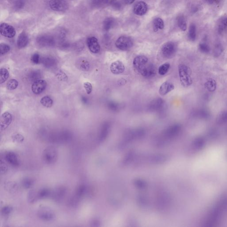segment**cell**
Returning a JSON list of instances; mask_svg holds the SVG:
<instances>
[{
  "label": "cell",
  "instance_id": "obj_1",
  "mask_svg": "<svg viewBox=\"0 0 227 227\" xmlns=\"http://www.w3.org/2000/svg\"><path fill=\"white\" fill-rule=\"evenodd\" d=\"M179 77L181 85L184 87H188L192 84L191 69L185 65H179L178 67Z\"/></svg>",
  "mask_w": 227,
  "mask_h": 227
},
{
  "label": "cell",
  "instance_id": "obj_2",
  "mask_svg": "<svg viewBox=\"0 0 227 227\" xmlns=\"http://www.w3.org/2000/svg\"><path fill=\"white\" fill-rule=\"evenodd\" d=\"M58 157V153L57 150L52 146L47 147L43 152V160L46 164L51 165L56 163Z\"/></svg>",
  "mask_w": 227,
  "mask_h": 227
},
{
  "label": "cell",
  "instance_id": "obj_3",
  "mask_svg": "<svg viewBox=\"0 0 227 227\" xmlns=\"http://www.w3.org/2000/svg\"><path fill=\"white\" fill-rule=\"evenodd\" d=\"M37 216L39 219L45 221H51L55 219L56 215L52 210L46 207H43L38 209Z\"/></svg>",
  "mask_w": 227,
  "mask_h": 227
},
{
  "label": "cell",
  "instance_id": "obj_4",
  "mask_svg": "<svg viewBox=\"0 0 227 227\" xmlns=\"http://www.w3.org/2000/svg\"><path fill=\"white\" fill-rule=\"evenodd\" d=\"M115 45L118 49L122 51H126L130 49L133 45L132 39L127 36L119 37L115 42Z\"/></svg>",
  "mask_w": 227,
  "mask_h": 227
},
{
  "label": "cell",
  "instance_id": "obj_5",
  "mask_svg": "<svg viewBox=\"0 0 227 227\" xmlns=\"http://www.w3.org/2000/svg\"><path fill=\"white\" fill-rule=\"evenodd\" d=\"M177 50V46L174 42H168L163 45L162 48V55L166 58H171L174 56Z\"/></svg>",
  "mask_w": 227,
  "mask_h": 227
},
{
  "label": "cell",
  "instance_id": "obj_6",
  "mask_svg": "<svg viewBox=\"0 0 227 227\" xmlns=\"http://www.w3.org/2000/svg\"><path fill=\"white\" fill-rule=\"evenodd\" d=\"M66 193L67 188L64 186H59L52 191L51 197L54 201L59 202L64 199Z\"/></svg>",
  "mask_w": 227,
  "mask_h": 227
},
{
  "label": "cell",
  "instance_id": "obj_7",
  "mask_svg": "<svg viewBox=\"0 0 227 227\" xmlns=\"http://www.w3.org/2000/svg\"><path fill=\"white\" fill-rule=\"evenodd\" d=\"M138 72L144 77L151 78L155 76L156 68L153 64L148 63Z\"/></svg>",
  "mask_w": 227,
  "mask_h": 227
},
{
  "label": "cell",
  "instance_id": "obj_8",
  "mask_svg": "<svg viewBox=\"0 0 227 227\" xmlns=\"http://www.w3.org/2000/svg\"><path fill=\"white\" fill-rule=\"evenodd\" d=\"M49 4L51 9L55 11H65L68 8L67 2L65 0H50Z\"/></svg>",
  "mask_w": 227,
  "mask_h": 227
},
{
  "label": "cell",
  "instance_id": "obj_9",
  "mask_svg": "<svg viewBox=\"0 0 227 227\" xmlns=\"http://www.w3.org/2000/svg\"><path fill=\"white\" fill-rule=\"evenodd\" d=\"M0 32L1 35L8 38H13L16 33V30L13 26L6 23L1 24Z\"/></svg>",
  "mask_w": 227,
  "mask_h": 227
},
{
  "label": "cell",
  "instance_id": "obj_10",
  "mask_svg": "<svg viewBox=\"0 0 227 227\" xmlns=\"http://www.w3.org/2000/svg\"><path fill=\"white\" fill-rule=\"evenodd\" d=\"M87 44L90 51L92 53H99L100 50V46L96 37L92 36L87 40Z\"/></svg>",
  "mask_w": 227,
  "mask_h": 227
},
{
  "label": "cell",
  "instance_id": "obj_11",
  "mask_svg": "<svg viewBox=\"0 0 227 227\" xmlns=\"http://www.w3.org/2000/svg\"><path fill=\"white\" fill-rule=\"evenodd\" d=\"M37 42L39 45L42 47L53 46L55 43L53 37L49 35H41L37 39Z\"/></svg>",
  "mask_w": 227,
  "mask_h": 227
},
{
  "label": "cell",
  "instance_id": "obj_12",
  "mask_svg": "<svg viewBox=\"0 0 227 227\" xmlns=\"http://www.w3.org/2000/svg\"><path fill=\"white\" fill-rule=\"evenodd\" d=\"M47 87V82L44 80L36 81L33 83L32 85V90L33 93L39 95L42 93Z\"/></svg>",
  "mask_w": 227,
  "mask_h": 227
},
{
  "label": "cell",
  "instance_id": "obj_13",
  "mask_svg": "<svg viewBox=\"0 0 227 227\" xmlns=\"http://www.w3.org/2000/svg\"><path fill=\"white\" fill-rule=\"evenodd\" d=\"M148 63V59L144 56H138L136 57L133 61V65L138 72Z\"/></svg>",
  "mask_w": 227,
  "mask_h": 227
},
{
  "label": "cell",
  "instance_id": "obj_14",
  "mask_svg": "<svg viewBox=\"0 0 227 227\" xmlns=\"http://www.w3.org/2000/svg\"><path fill=\"white\" fill-rule=\"evenodd\" d=\"M12 114L8 112H6L1 115L0 119L1 129L2 130H5L11 124L12 121Z\"/></svg>",
  "mask_w": 227,
  "mask_h": 227
},
{
  "label": "cell",
  "instance_id": "obj_15",
  "mask_svg": "<svg viewBox=\"0 0 227 227\" xmlns=\"http://www.w3.org/2000/svg\"><path fill=\"white\" fill-rule=\"evenodd\" d=\"M148 10V6L144 2H139L135 5L134 8V12L136 15L143 16L147 13Z\"/></svg>",
  "mask_w": 227,
  "mask_h": 227
},
{
  "label": "cell",
  "instance_id": "obj_16",
  "mask_svg": "<svg viewBox=\"0 0 227 227\" xmlns=\"http://www.w3.org/2000/svg\"><path fill=\"white\" fill-rule=\"evenodd\" d=\"M110 69L111 72L114 74H120L124 72V65L120 61H116L111 64Z\"/></svg>",
  "mask_w": 227,
  "mask_h": 227
},
{
  "label": "cell",
  "instance_id": "obj_17",
  "mask_svg": "<svg viewBox=\"0 0 227 227\" xmlns=\"http://www.w3.org/2000/svg\"><path fill=\"white\" fill-rule=\"evenodd\" d=\"M5 159L7 163L14 167H18L20 164L17 155L13 152H7L5 156Z\"/></svg>",
  "mask_w": 227,
  "mask_h": 227
},
{
  "label": "cell",
  "instance_id": "obj_18",
  "mask_svg": "<svg viewBox=\"0 0 227 227\" xmlns=\"http://www.w3.org/2000/svg\"><path fill=\"white\" fill-rule=\"evenodd\" d=\"M41 62L45 68H51L56 66L57 60L54 57L48 56L43 57Z\"/></svg>",
  "mask_w": 227,
  "mask_h": 227
},
{
  "label": "cell",
  "instance_id": "obj_19",
  "mask_svg": "<svg viewBox=\"0 0 227 227\" xmlns=\"http://www.w3.org/2000/svg\"><path fill=\"white\" fill-rule=\"evenodd\" d=\"M174 86L173 84L170 82L166 81L161 85L159 90V93L162 96H164L174 90Z\"/></svg>",
  "mask_w": 227,
  "mask_h": 227
},
{
  "label": "cell",
  "instance_id": "obj_20",
  "mask_svg": "<svg viewBox=\"0 0 227 227\" xmlns=\"http://www.w3.org/2000/svg\"><path fill=\"white\" fill-rule=\"evenodd\" d=\"M28 35L25 32H21L18 36L17 45L19 48H23L27 46L28 43Z\"/></svg>",
  "mask_w": 227,
  "mask_h": 227
},
{
  "label": "cell",
  "instance_id": "obj_21",
  "mask_svg": "<svg viewBox=\"0 0 227 227\" xmlns=\"http://www.w3.org/2000/svg\"><path fill=\"white\" fill-rule=\"evenodd\" d=\"M41 72L39 70H33L28 73V80L30 82H35L36 81L39 80L41 78Z\"/></svg>",
  "mask_w": 227,
  "mask_h": 227
},
{
  "label": "cell",
  "instance_id": "obj_22",
  "mask_svg": "<svg viewBox=\"0 0 227 227\" xmlns=\"http://www.w3.org/2000/svg\"><path fill=\"white\" fill-rule=\"evenodd\" d=\"M39 200L38 191L35 189H32L28 192L27 195V200L28 203L33 204Z\"/></svg>",
  "mask_w": 227,
  "mask_h": 227
},
{
  "label": "cell",
  "instance_id": "obj_23",
  "mask_svg": "<svg viewBox=\"0 0 227 227\" xmlns=\"http://www.w3.org/2000/svg\"><path fill=\"white\" fill-rule=\"evenodd\" d=\"M163 104L164 101L161 98L155 99L150 104V109L153 110H159L163 107Z\"/></svg>",
  "mask_w": 227,
  "mask_h": 227
},
{
  "label": "cell",
  "instance_id": "obj_24",
  "mask_svg": "<svg viewBox=\"0 0 227 227\" xmlns=\"http://www.w3.org/2000/svg\"><path fill=\"white\" fill-rule=\"evenodd\" d=\"M153 25H154V31L155 32H157L159 29L162 30L164 28V21L161 18H155L153 21Z\"/></svg>",
  "mask_w": 227,
  "mask_h": 227
},
{
  "label": "cell",
  "instance_id": "obj_25",
  "mask_svg": "<svg viewBox=\"0 0 227 227\" xmlns=\"http://www.w3.org/2000/svg\"><path fill=\"white\" fill-rule=\"evenodd\" d=\"M227 29V18H221L218 25V32L222 34Z\"/></svg>",
  "mask_w": 227,
  "mask_h": 227
},
{
  "label": "cell",
  "instance_id": "obj_26",
  "mask_svg": "<svg viewBox=\"0 0 227 227\" xmlns=\"http://www.w3.org/2000/svg\"><path fill=\"white\" fill-rule=\"evenodd\" d=\"M177 23L178 27L182 31H186L187 29V24L183 15H181L177 17Z\"/></svg>",
  "mask_w": 227,
  "mask_h": 227
},
{
  "label": "cell",
  "instance_id": "obj_27",
  "mask_svg": "<svg viewBox=\"0 0 227 227\" xmlns=\"http://www.w3.org/2000/svg\"><path fill=\"white\" fill-rule=\"evenodd\" d=\"M204 87L209 92H214L217 88L216 82L213 79H210L205 83Z\"/></svg>",
  "mask_w": 227,
  "mask_h": 227
},
{
  "label": "cell",
  "instance_id": "obj_28",
  "mask_svg": "<svg viewBox=\"0 0 227 227\" xmlns=\"http://www.w3.org/2000/svg\"><path fill=\"white\" fill-rule=\"evenodd\" d=\"M39 199H46L51 197L52 191L47 188H43L38 190Z\"/></svg>",
  "mask_w": 227,
  "mask_h": 227
},
{
  "label": "cell",
  "instance_id": "obj_29",
  "mask_svg": "<svg viewBox=\"0 0 227 227\" xmlns=\"http://www.w3.org/2000/svg\"><path fill=\"white\" fill-rule=\"evenodd\" d=\"M114 20L113 18H107L103 23V28L105 31H109L114 25Z\"/></svg>",
  "mask_w": 227,
  "mask_h": 227
},
{
  "label": "cell",
  "instance_id": "obj_30",
  "mask_svg": "<svg viewBox=\"0 0 227 227\" xmlns=\"http://www.w3.org/2000/svg\"><path fill=\"white\" fill-rule=\"evenodd\" d=\"M188 37L192 41H195L196 38V27L195 24H192L188 30Z\"/></svg>",
  "mask_w": 227,
  "mask_h": 227
},
{
  "label": "cell",
  "instance_id": "obj_31",
  "mask_svg": "<svg viewBox=\"0 0 227 227\" xmlns=\"http://www.w3.org/2000/svg\"><path fill=\"white\" fill-rule=\"evenodd\" d=\"M217 123L219 124H225L227 122V111L221 112L217 118Z\"/></svg>",
  "mask_w": 227,
  "mask_h": 227
},
{
  "label": "cell",
  "instance_id": "obj_32",
  "mask_svg": "<svg viewBox=\"0 0 227 227\" xmlns=\"http://www.w3.org/2000/svg\"><path fill=\"white\" fill-rule=\"evenodd\" d=\"M224 51L223 47L220 43H217L214 47L213 50V55L215 57L220 56Z\"/></svg>",
  "mask_w": 227,
  "mask_h": 227
},
{
  "label": "cell",
  "instance_id": "obj_33",
  "mask_svg": "<svg viewBox=\"0 0 227 227\" xmlns=\"http://www.w3.org/2000/svg\"><path fill=\"white\" fill-rule=\"evenodd\" d=\"M196 115L197 117L201 119H208L210 116L209 111L205 109H200L197 110L196 113Z\"/></svg>",
  "mask_w": 227,
  "mask_h": 227
},
{
  "label": "cell",
  "instance_id": "obj_34",
  "mask_svg": "<svg viewBox=\"0 0 227 227\" xmlns=\"http://www.w3.org/2000/svg\"><path fill=\"white\" fill-rule=\"evenodd\" d=\"M10 76L9 71L5 68H1L0 71V81L1 84L5 83L7 80Z\"/></svg>",
  "mask_w": 227,
  "mask_h": 227
},
{
  "label": "cell",
  "instance_id": "obj_35",
  "mask_svg": "<svg viewBox=\"0 0 227 227\" xmlns=\"http://www.w3.org/2000/svg\"><path fill=\"white\" fill-rule=\"evenodd\" d=\"M40 103L43 106L47 107V108H50L52 106L53 101L49 96H45L43 97L41 99Z\"/></svg>",
  "mask_w": 227,
  "mask_h": 227
},
{
  "label": "cell",
  "instance_id": "obj_36",
  "mask_svg": "<svg viewBox=\"0 0 227 227\" xmlns=\"http://www.w3.org/2000/svg\"><path fill=\"white\" fill-rule=\"evenodd\" d=\"M34 184V181L32 178L26 177L22 181V185L25 188H31Z\"/></svg>",
  "mask_w": 227,
  "mask_h": 227
},
{
  "label": "cell",
  "instance_id": "obj_37",
  "mask_svg": "<svg viewBox=\"0 0 227 227\" xmlns=\"http://www.w3.org/2000/svg\"><path fill=\"white\" fill-rule=\"evenodd\" d=\"M19 83L15 79H12L8 81L7 84V89L9 90H15L18 88Z\"/></svg>",
  "mask_w": 227,
  "mask_h": 227
},
{
  "label": "cell",
  "instance_id": "obj_38",
  "mask_svg": "<svg viewBox=\"0 0 227 227\" xmlns=\"http://www.w3.org/2000/svg\"><path fill=\"white\" fill-rule=\"evenodd\" d=\"M170 68V64L168 63L163 64L159 68V73L160 75H164L167 73Z\"/></svg>",
  "mask_w": 227,
  "mask_h": 227
},
{
  "label": "cell",
  "instance_id": "obj_39",
  "mask_svg": "<svg viewBox=\"0 0 227 227\" xmlns=\"http://www.w3.org/2000/svg\"><path fill=\"white\" fill-rule=\"evenodd\" d=\"M79 67L82 70L86 71L89 70L90 68V65L88 61L82 60L80 61Z\"/></svg>",
  "mask_w": 227,
  "mask_h": 227
},
{
  "label": "cell",
  "instance_id": "obj_40",
  "mask_svg": "<svg viewBox=\"0 0 227 227\" xmlns=\"http://www.w3.org/2000/svg\"><path fill=\"white\" fill-rule=\"evenodd\" d=\"M10 49V47L8 44L5 43H2L0 45V54L1 56L6 54L9 52Z\"/></svg>",
  "mask_w": 227,
  "mask_h": 227
},
{
  "label": "cell",
  "instance_id": "obj_41",
  "mask_svg": "<svg viewBox=\"0 0 227 227\" xmlns=\"http://www.w3.org/2000/svg\"><path fill=\"white\" fill-rule=\"evenodd\" d=\"M199 48L201 52L204 53H208L210 51V48L209 45L205 43H200L199 45Z\"/></svg>",
  "mask_w": 227,
  "mask_h": 227
},
{
  "label": "cell",
  "instance_id": "obj_42",
  "mask_svg": "<svg viewBox=\"0 0 227 227\" xmlns=\"http://www.w3.org/2000/svg\"><path fill=\"white\" fill-rule=\"evenodd\" d=\"M41 58L40 55L38 53H34L31 57V60L32 63L35 64L40 63L41 62Z\"/></svg>",
  "mask_w": 227,
  "mask_h": 227
},
{
  "label": "cell",
  "instance_id": "obj_43",
  "mask_svg": "<svg viewBox=\"0 0 227 227\" xmlns=\"http://www.w3.org/2000/svg\"><path fill=\"white\" fill-rule=\"evenodd\" d=\"M13 211V208L10 206H6L3 207L1 212L4 216H7L10 214Z\"/></svg>",
  "mask_w": 227,
  "mask_h": 227
},
{
  "label": "cell",
  "instance_id": "obj_44",
  "mask_svg": "<svg viewBox=\"0 0 227 227\" xmlns=\"http://www.w3.org/2000/svg\"><path fill=\"white\" fill-rule=\"evenodd\" d=\"M25 0H16L14 2V7L16 9H22L25 5Z\"/></svg>",
  "mask_w": 227,
  "mask_h": 227
},
{
  "label": "cell",
  "instance_id": "obj_45",
  "mask_svg": "<svg viewBox=\"0 0 227 227\" xmlns=\"http://www.w3.org/2000/svg\"><path fill=\"white\" fill-rule=\"evenodd\" d=\"M92 4L96 6H100L108 2V0H92Z\"/></svg>",
  "mask_w": 227,
  "mask_h": 227
},
{
  "label": "cell",
  "instance_id": "obj_46",
  "mask_svg": "<svg viewBox=\"0 0 227 227\" xmlns=\"http://www.w3.org/2000/svg\"><path fill=\"white\" fill-rule=\"evenodd\" d=\"M84 88L86 90L87 94H91L92 90V84L89 82H85L84 84Z\"/></svg>",
  "mask_w": 227,
  "mask_h": 227
},
{
  "label": "cell",
  "instance_id": "obj_47",
  "mask_svg": "<svg viewBox=\"0 0 227 227\" xmlns=\"http://www.w3.org/2000/svg\"><path fill=\"white\" fill-rule=\"evenodd\" d=\"M13 139L14 141L17 142H22L24 140V138L23 136L21 134H17L13 137Z\"/></svg>",
  "mask_w": 227,
  "mask_h": 227
},
{
  "label": "cell",
  "instance_id": "obj_48",
  "mask_svg": "<svg viewBox=\"0 0 227 227\" xmlns=\"http://www.w3.org/2000/svg\"><path fill=\"white\" fill-rule=\"evenodd\" d=\"M6 165L5 164V163H3L2 161H1V173L5 174L8 168H7Z\"/></svg>",
  "mask_w": 227,
  "mask_h": 227
},
{
  "label": "cell",
  "instance_id": "obj_49",
  "mask_svg": "<svg viewBox=\"0 0 227 227\" xmlns=\"http://www.w3.org/2000/svg\"><path fill=\"white\" fill-rule=\"evenodd\" d=\"M109 105H110V109H112V110H116L117 109L118 106L116 103L110 102Z\"/></svg>",
  "mask_w": 227,
  "mask_h": 227
},
{
  "label": "cell",
  "instance_id": "obj_50",
  "mask_svg": "<svg viewBox=\"0 0 227 227\" xmlns=\"http://www.w3.org/2000/svg\"><path fill=\"white\" fill-rule=\"evenodd\" d=\"M205 1L208 3L213 4V3H218L220 2V0H205Z\"/></svg>",
  "mask_w": 227,
  "mask_h": 227
},
{
  "label": "cell",
  "instance_id": "obj_51",
  "mask_svg": "<svg viewBox=\"0 0 227 227\" xmlns=\"http://www.w3.org/2000/svg\"><path fill=\"white\" fill-rule=\"evenodd\" d=\"M135 0H124L125 3L130 5L134 2Z\"/></svg>",
  "mask_w": 227,
  "mask_h": 227
},
{
  "label": "cell",
  "instance_id": "obj_52",
  "mask_svg": "<svg viewBox=\"0 0 227 227\" xmlns=\"http://www.w3.org/2000/svg\"><path fill=\"white\" fill-rule=\"evenodd\" d=\"M126 81L125 80H124V79H122V80H120L118 81V83H119V85H122L123 84H125Z\"/></svg>",
  "mask_w": 227,
  "mask_h": 227
}]
</instances>
